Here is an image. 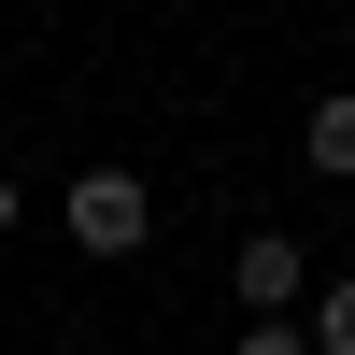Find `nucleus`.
Here are the masks:
<instances>
[{"mask_svg":"<svg viewBox=\"0 0 355 355\" xmlns=\"http://www.w3.org/2000/svg\"><path fill=\"white\" fill-rule=\"evenodd\" d=\"M227 284H242V327H299V313H313V256L284 242V227H242Z\"/></svg>","mask_w":355,"mask_h":355,"instance_id":"obj_1","label":"nucleus"},{"mask_svg":"<svg viewBox=\"0 0 355 355\" xmlns=\"http://www.w3.org/2000/svg\"><path fill=\"white\" fill-rule=\"evenodd\" d=\"M142 242H157L142 171H85V185H71V256H142Z\"/></svg>","mask_w":355,"mask_h":355,"instance_id":"obj_2","label":"nucleus"},{"mask_svg":"<svg viewBox=\"0 0 355 355\" xmlns=\"http://www.w3.org/2000/svg\"><path fill=\"white\" fill-rule=\"evenodd\" d=\"M299 157L327 171V185H355V85H327V100L299 114Z\"/></svg>","mask_w":355,"mask_h":355,"instance_id":"obj_3","label":"nucleus"},{"mask_svg":"<svg viewBox=\"0 0 355 355\" xmlns=\"http://www.w3.org/2000/svg\"><path fill=\"white\" fill-rule=\"evenodd\" d=\"M299 341H313V355H355V270H341V284H313V313H299Z\"/></svg>","mask_w":355,"mask_h":355,"instance_id":"obj_4","label":"nucleus"},{"mask_svg":"<svg viewBox=\"0 0 355 355\" xmlns=\"http://www.w3.org/2000/svg\"><path fill=\"white\" fill-rule=\"evenodd\" d=\"M227 355H313V341H299V327H242Z\"/></svg>","mask_w":355,"mask_h":355,"instance_id":"obj_5","label":"nucleus"},{"mask_svg":"<svg viewBox=\"0 0 355 355\" xmlns=\"http://www.w3.org/2000/svg\"><path fill=\"white\" fill-rule=\"evenodd\" d=\"M0 242H15V171H0Z\"/></svg>","mask_w":355,"mask_h":355,"instance_id":"obj_6","label":"nucleus"}]
</instances>
